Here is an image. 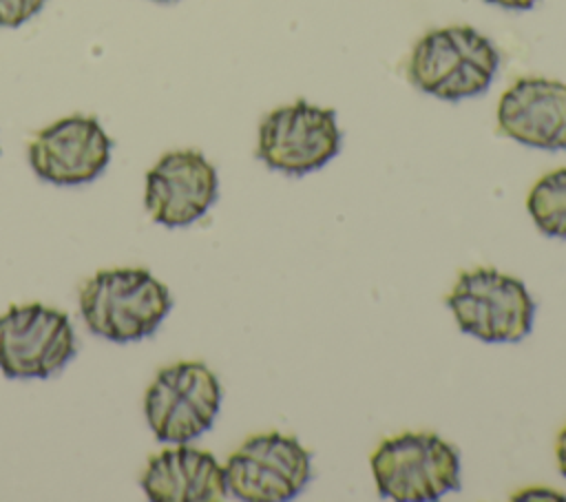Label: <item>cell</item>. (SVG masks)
Masks as SVG:
<instances>
[{
  "instance_id": "cell-1",
  "label": "cell",
  "mask_w": 566,
  "mask_h": 502,
  "mask_svg": "<svg viewBox=\"0 0 566 502\" xmlns=\"http://www.w3.org/2000/svg\"><path fill=\"white\" fill-rule=\"evenodd\" d=\"M172 307L168 287L146 268H108L80 285V312L86 327L113 343L155 334Z\"/></svg>"
},
{
  "instance_id": "cell-2",
  "label": "cell",
  "mask_w": 566,
  "mask_h": 502,
  "mask_svg": "<svg viewBox=\"0 0 566 502\" xmlns=\"http://www.w3.org/2000/svg\"><path fill=\"white\" fill-rule=\"evenodd\" d=\"M500 66L493 42L467 24L424 33L409 57V82L433 97L458 102L489 88Z\"/></svg>"
},
{
  "instance_id": "cell-3",
  "label": "cell",
  "mask_w": 566,
  "mask_h": 502,
  "mask_svg": "<svg viewBox=\"0 0 566 502\" xmlns=\"http://www.w3.org/2000/svg\"><path fill=\"white\" fill-rule=\"evenodd\" d=\"M378 493L398 502H429L460 489L458 449L431 431H405L371 453Z\"/></svg>"
},
{
  "instance_id": "cell-4",
  "label": "cell",
  "mask_w": 566,
  "mask_h": 502,
  "mask_svg": "<svg viewBox=\"0 0 566 502\" xmlns=\"http://www.w3.org/2000/svg\"><path fill=\"white\" fill-rule=\"evenodd\" d=\"M447 307L464 334L486 343L522 341L535 316V301L524 283L484 265L458 274L447 294Z\"/></svg>"
},
{
  "instance_id": "cell-5",
  "label": "cell",
  "mask_w": 566,
  "mask_h": 502,
  "mask_svg": "<svg viewBox=\"0 0 566 502\" xmlns=\"http://www.w3.org/2000/svg\"><path fill=\"white\" fill-rule=\"evenodd\" d=\"M219 407V378L199 360H179L159 369L144 394V416L161 442L186 445L203 436Z\"/></svg>"
},
{
  "instance_id": "cell-6",
  "label": "cell",
  "mask_w": 566,
  "mask_h": 502,
  "mask_svg": "<svg viewBox=\"0 0 566 502\" xmlns=\"http://www.w3.org/2000/svg\"><path fill=\"white\" fill-rule=\"evenodd\" d=\"M340 142L343 135L332 108L296 100L263 117L256 157L272 170L303 177L334 159Z\"/></svg>"
},
{
  "instance_id": "cell-7",
  "label": "cell",
  "mask_w": 566,
  "mask_h": 502,
  "mask_svg": "<svg viewBox=\"0 0 566 502\" xmlns=\"http://www.w3.org/2000/svg\"><path fill=\"white\" fill-rule=\"evenodd\" d=\"M228 491L243 502H285L312 478L310 451L279 431L250 436L223 464Z\"/></svg>"
},
{
  "instance_id": "cell-8",
  "label": "cell",
  "mask_w": 566,
  "mask_h": 502,
  "mask_svg": "<svg viewBox=\"0 0 566 502\" xmlns=\"http://www.w3.org/2000/svg\"><path fill=\"white\" fill-rule=\"evenodd\" d=\"M73 356L75 334L66 312L20 303L0 314V372L7 378H49Z\"/></svg>"
},
{
  "instance_id": "cell-9",
  "label": "cell",
  "mask_w": 566,
  "mask_h": 502,
  "mask_svg": "<svg viewBox=\"0 0 566 502\" xmlns=\"http://www.w3.org/2000/svg\"><path fill=\"white\" fill-rule=\"evenodd\" d=\"M111 146V137L93 115H69L35 133L29 164L49 184L80 186L108 166Z\"/></svg>"
},
{
  "instance_id": "cell-10",
  "label": "cell",
  "mask_w": 566,
  "mask_h": 502,
  "mask_svg": "<svg viewBox=\"0 0 566 502\" xmlns=\"http://www.w3.org/2000/svg\"><path fill=\"white\" fill-rule=\"evenodd\" d=\"M217 195V170L199 150H170L146 172V210L166 228L195 223L212 208Z\"/></svg>"
},
{
  "instance_id": "cell-11",
  "label": "cell",
  "mask_w": 566,
  "mask_h": 502,
  "mask_svg": "<svg viewBox=\"0 0 566 502\" xmlns=\"http://www.w3.org/2000/svg\"><path fill=\"white\" fill-rule=\"evenodd\" d=\"M497 128L524 146L566 150V84L520 77L500 97Z\"/></svg>"
},
{
  "instance_id": "cell-12",
  "label": "cell",
  "mask_w": 566,
  "mask_h": 502,
  "mask_svg": "<svg viewBox=\"0 0 566 502\" xmlns=\"http://www.w3.org/2000/svg\"><path fill=\"white\" fill-rule=\"evenodd\" d=\"M142 489L153 502H219L226 500V473L210 451L179 445L150 456Z\"/></svg>"
},
{
  "instance_id": "cell-13",
  "label": "cell",
  "mask_w": 566,
  "mask_h": 502,
  "mask_svg": "<svg viewBox=\"0 0 566 502\" xmlns=\"http://www.w3.org/2000/svg\"><path fill=\"white\" fill-rule=\"evenodd\" d=\"M526 208L539 232L566 239V168L539 177L528 190Z\"/></svg>"
},
{
  "instance_id": "cell-14",
  "label": "cell",
  "mask_w": 566,
  "mask_h": 502,
  "mask_svg": "<svg viewBox=\"0 0 566 502\" xmlns=\"http://www.w3.org/2000/svg\"><path fill=\"white\" fill-rule=\"evenodd\" d=\"M46 0H0V27L13 29L33 18Z\"/></svg>"
},
{
  "instance_id": "cell-15",
  "label": "cell",
  "mask_w": 566,
  "mask_h": 502,
  "mask_svg": "<svg viewBox=\"0 0 566 502\" xmlns=\"http://www.w3.org/2000/svg\"><path fill=\"white\" fill-rule=\"evenodd\" d=\"M555 456H557V467H559V473L566 478V427H562V431L557 433V442H555Z\"/></svg>"
},
{
  "instance_id": "cell-16",
  "label": "cell",
  "mask_w": 566,
  "mask_h": 502,
  "mask_svg": "<svg viewBox=\"0 0 566 502\" xmlns=\"http://www.w3.org/2000/svg\"><path fill=\"white\" fill-rule=\"evenodd\" d=\"M486 2L504 7V9H513V11H524V9H531L537 0H486Z\"/></svg>"
},
{
  "instance_id": "cell-17",
  "label": "cell",
  "mask_w": 566,
  "mask_h": 502,
  "mask_svg": "<svg viewBox=\"0 0 566 502\" xmlns=\"http://www.w3.org/2000/svg\"><path fill=\"white\" fill-rule=\"evenodd\" d=\"M159 2H170V0H159Z\"/></svg>"
}]
</instances>
